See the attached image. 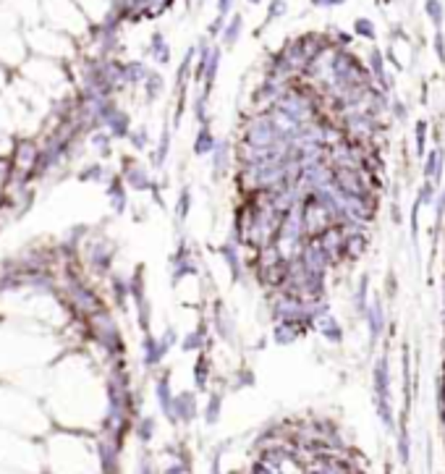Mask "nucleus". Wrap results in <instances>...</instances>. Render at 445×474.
I'll return each instance as SVG.
<instances>
[{"mask_svg": "<svg viewBox=\"0 0 445 474\" xmlns=\"http://www.w3.org/2000/svg\"><path fill=\"white\" fill-rule=\"evenodd\" d=\"M42 466L50 474H102L97 441L79 430H58L42 443Z\"/></svg>", "mask_w": 445, "mask_h": 474, "instance_id": "obj_1", "label": "nucleus"}, {"mask_svg": "<svg viewBox=\"0 0 445 474\" xmlns=\"http://www.w3.org/2000/svg\"><path fill=\"white\" fill-rule=\"evenodd\" d=\"M81 328H84V344L95 346L100 356L108 362V367L126 359L129 346H126V338L120 333V325L116 320V314L110 312V307L95 312Z\"/></svg>", "mask_w": 445, "mask_h": 474, "instance_id": "obj_2", "label": "nucleus"}, {"mask_svg": "<svg viewBox=\"0 0 445 474\" xmlns=\"http://www.w3.org/2000/svg\"><path fill=\"white\" fill-rule=\"evenodd\" d=\"M118 254V244L105 234H89L84 244L79 247V262L87 275H97V278H108L113 273V259Z\"/></svg>", "mask_w": 445, "mask_h": 474, "instance_id": "obj_3", "label": "nucleus"}, {"mask_svg": "<svg viewBox=\"0 0 445 474\" xmlns=\"http://www.w3.org/2000/svg\"><path fill=\"white\" fill-rule=\"evenodd\" d=\"M283 134L278 131V126L272 123L270 113H254L244 121L241 126V144H249V147H272V144H281Z\"/></svg>", "mask_w": 445, "mask_h": 474, "instance_id": "obj_4", "label": "nucleus"}, {"mask_svg": "<svg viewBox=\"0 0 445 474\" xmlns=\"http://www.w3.org/2000/svg\"><path fill=\"white\" fill-rule=\"evenodd\" d=\"M168 268H171V286L173 289L178 283H184L186 278H194L199 273V259H196L194 244H189L186 236H178V244L168 257Z\"/></svg>", "mask_w": 445, "mask_h": 474, "instance_id": "obj_5", "label": "nucleus"}, {"mask_svg": "<svg viewBox=\"0 0 445 474\" xmlns=\"http://www.w3.org/2000/svg\"><path fill=\"white\" fill-rule=\"evenodd\" d=\"M118 176L123 178L126 189L136 192V194H150V189L155 186L153 171H150L144 162L136 160V158H131V155H123V158H120Z\"/></svg>", "mask_w": 445, "mask_h": 474, "instance_id": "obj_6", "label": "nucleus"}, {"mask_svg": "<svg viewBox=\"0 0 445 474\" xmlns=\"http://www.w3.org/2000/svg\"><path fill=\"white\" fill-rule=\"evenodd\" d=\"M210 330L215 338H220L223 344L239 346V330H236V314L231 312L223 299L212 302V312H210Z\"/></svg>", "mask_w": 445, "mask_h": 474, "instance_id": "obj_7", "label": "nucleus"}, {"mask_svg": "<svg viewBox=\"0 0 445 474\" xmlns=\"http://www.w3.org/2000/svg\"><path fill=\"white\" fill-rule=\"evenodd\" d=\"M369 247H372L369 228H361V226H346L343 228V262H346V265L364 259V254L369 252Z\"/></svg>", "mask_w": 445, "mask_h": 474, "instance_id": "obj_8", "label": "nucleus"}, {"mask_svg": "<svg viewBox=\"0 0 445 474\" xmlns=\"http://www.w3.org/2000/svg\"><path fill=\"white\" fill-rule=\"evenodd\" d=\"M361 320L367 325V335H369V346H377L380 338L388 330V314H385V299L382 296H375L369 299L367 312L361 314Z\"/></svg>", "mask_w": 445, "mask_h": 474, "instance_id": "obj_9", "label": "nucleus"}, {"mask_svg": "<svg viewBox=\"0 0 445 474\" xmlns=\"http://www.w3.org/2000/svg\"><path fill=\"white\" fill-rule=\"evenodd\" d=\"M233 144L231 139H217L212 152H210V176L212 181H223L233 171Z\"/></svg>", "mask_w": 445, "mask_h": 474, "instance_id": "obj_10", "label": "nucleus"}, {"mask_svg": "<svg viewBox=\"0 0 445 474\" xmlns=\"http://www.w3.org/2000/svg\"><path fill=\"white\" fill-rule=\"evenodd\" d=\"M212 341H215V335L210 330V323H207V320H199L196 328H192L189 333L178 338V349H181L184 354H192V351L199 354V351H210Z\"/></svg>", "mask_w": 445, "mask_h": 474, "instance_id": "obj_11", "label": "nucleus"}, {"mask_svg": "<svg viewBox=\"0 0 445 474\" xmlns=\"http://www.w3.org/2000/svg\"><path fill=\"white\" fill-rule=\"evenodd\" d=\"M317 244L322 247V252L327 254V259H330V268L338 270L343 268L346 262H343V228L338 226H330L325 231V234H320L317 236Z\"/></svg>", "mask_w": 445, "mask_h": 474, "instance_id": "obj_12", "label": "nucleus"}, {"mask_svg": "<svg viewBox=\"0 0 445 474\" xmlns=\"http://www.w3.org/2000/svg\"><path fill=\"white\" fill-rule=\"evenodd\" d=\"M217 257L226 262V268L231 273V283H241L244 275H247V268H244V257H241V247L233 241V238H226L220 247L215 249Z\"/></svg>", "mask_w": 445, "mask_h": 474, "instance_id": "obj_13", "label": "nucleus"}, {"mask_svg": "<svg viewBox=\"0 0 445 474\" xmlns=\"http://www.w3.org/2000/svg\"><path fill=\"white\" fill-rule=\"evenodd\" d=\"M372 393L375 401H391V365H388V351H382L375 365H372Z\"/></svg>", "mask_w": 445, "mask_h": 474, "instance_id": "obj_14", "label": "nucleus"}, {"mask_svg": "<svg viewBox=\"0 0 445 474\" xmlns=\"http://www.w3.org/2000/svg\"><path fill=\"white\" fill-rule=\"evenodd\" d=\"M105 197H108V205L113 210V215H123L129 210V189L120 178L118 173H110L108 181H105Z\"/></svg>", "mask_w": 445, "mask_h": 474, "instance_id": "obj_15", "label": "nucleus"}, {"mask_svg": "<svg viewBox=\"0 0 445 474\" xmlns=\"http://www.w3.org/2000/svg\"><path fill=\"white\" fill-rule=\"evenodd\" d=\"M199 414V406H196V396L194 390H181V393H173V420L175 425H192Z\"/></svg>", "mask_w": 445, "mask_h": 474, "instance_id": "obj_16", "label": "nucleus"}, {"mask_svg": "<svg viewBox=\"0 0 445 474\" xmlns=\"http://www.w3.org/2000/svg\"><path fill=\"white\" fill-rule=\"evenodd\" d=\"M422 178L424 181H432L435 186H440L445 178V150L437 144L432 150H427V155L422 158Z\"/></svg>", "mask_w": 445, "mask_h": 474, "instance_id": "obj_17", "label": "nucleus"}, {"mask_svg": "<svg viewBox=\"0 0 445 474\" xmlns=\"http://www.w3.org/2000/svg\"><path fill=\"white\" fill-rule=\"evenodd\" d=\"M102 131H108L110 139H126L131 131V116L116 105V108L105 116V121H102Z\"/></svg>", "mask_w": 445, "mask_h": 474, "instance_id": "obj_18", "label": "nucleus"}, {"mask_svg": "<svg viewBox=\"0 0 445 474\" xmlns=\"http://www.w3.org/2000/svg\"><path fill=\"white\" fill-rule=\"evenodd\" d=\"M155 396H157V404H160V409H163V414L168 417V422H173V388H171V369L165 367L163 372L157 375V380H155Z\"/></svg>", "mask_w": 445, "mask_h": 474, "instance_id": "obj_19", "label": "nucleus"}, {"mask_svg": "<svg viewBox=\"0 0 445 474\" xmlns=\"http://www.w3.org/2000/svg\"><path fill=\"white\" fill-rule=\"evenodd\" d=\"M165 362V351L160 349V341H157V335L150 333H141V365L144 369H157V367Z\"/></svg>", "mask_w": 445, "mask_h": 474, "instance_id": "obj_20", "label": "nucleus"}, {"mask_svg": "<svg viewBox=\"0 0 445 474\" xmlns=\"http://www.w3.org/2000/svg\"><path fill=\"white\" fill-rule=\"evenodd\" d=\"M315 333L322 335V341H327L330 346H341V344H343V338H346V333H343V325L338 323V317L333 312L322 314L320 320H315Z\"/></svg>", "mask_w": 445, "mask_h": 474, "instance_id": "obj_21", "label": "nucleus"}, {"mask_svg": "<svg viewBox=\"0 0 445 474\" xmlns=\"http://www.w3.org/2000/svg\"><path fill=\"white\" fill-rule=\"evenodd\" d=\"M304 335L306 328H302L299 323H272L270 328V341L275 346H291Z\"/></svg>", "mask_w": 445, "mask_h": 474, "instance_id": "obj_22", "label": "nucleus"}, {"mask_svg": "<svg viewBox=\"0 0 445 474\" xmlns=\"http://www.w3.org/2000/svg\"><path fill=\"white\" fill-rule=\"evenodd\" d=\"M212 354L210 351H199L196 354V362L192 365V377H194L196 390H207L210 383H212Z\"/></svg>", "mask_w": 445, "mask_h": 474, "instance_id": "obj_23", "label": "nucleus"}, {"mask_svg": "<svg viewBox=\"0 0 445 474\" xmlns=\"http://www.w3.org/2000/svg\"><path fill=\"white\" fill-rule=\"evenodd\" d=\"M105 280H108V293L113 307L116 309H126V302H129V278L120 275V273H110Z\"/></svg>", "mask_w": 445, "mask_h": 474, "instance_id": "obj_24", "label": "nucleus"}, {"mask_svg": "<svg viewBox=\"0 0 445 474\" xmlns=\"http://www.w3.org/2000/svg\"><path fill=\"white\" fill-rule=\"evenodd\" d=\"M129 302L139 304L147 299V278H144V265H136L129 275Z\"/></svg>", "mask_w": 445, "mask_h": 474, "instance_id": "obj_25", "label": "nucleus"}, {"mask_svg": "<svg viewBox=\"0 0 445 474\" xmlns=\"http://www.w3.org/2000/svg\"><path fill=\"white\" fill-rule=\"evenodd\" d=\"M215 142H217V137L212 134V126H199L194 142H192V155H194V158H210Z\"/></svg>", "mask_w": 445, "mask_h": 474, "instance_id": "obj_26", "label": "nucleus"}, {"mask_svg": "<svg viewBox=\"0 0 445 474\" xmlns=\"http://www.w3.org/2000/svg\"><path fill=\"white\" fill-rule=\"evenodd\" d=\"M108 176L110 173H108V168H105V162L102 160H89L77 171L79 181H89V183H105L108 181Z\"/></svg>", "mask_w": 445, "mask_h": 474, "instance_id": "obj_27", "label": "nucleus"}, {"mask_svg": "<svg viewBox=\"0 0 445 474\" xmlns=\"http://www.w3.org/2000/svg\"><path fill=\"white\" fill-rule=\"evenodd\" d=\"M351 304H354L357 317H361V314L367 312V307H369V275L367 273H364V275H359L357 289H354V293H351Z\"/></svg>", "mask_w": 445, "mask_h": 474, "instance_id": "obj_28", "label": "nucleus"}, {"mask_svg": "<svg viewBox=\"0 0 445 474\" xmlns=\"http://www.w3.org/2000/svg\"><path fill=\"white\" fill-rule=\"evenodd\" d=\"M192 207H194V192H192V186L184 183L181 186V192H178V199H175V207H173V215L178 223H184L186 217L192 215Z\"/></svg>", "mask_w": 445, "mask_h": 474, "instance_id": "obj_29", "label": "nucleus"}, {"mask_svg": "<svg viewBox=\"0 0 445 474\" xmlns=\"http://www.w3.org/2000/svg\"><path fill=\"white\" fill-rule=\"evenodd\" d=\"M147 74H150V68H147L144 61H129V63H123V84L126 86L144 84Z\"/></svg>", "mask_w": 445, "mask_h": 474, "instance_id": "obj_30", "label": "nucleus"}, {"mask_svg": "<svg viewBox=\"0 0 445 474\" xmlns=\"http://www.w3.org/2000/svg\"><path fill=\"white\" fill-rule=\"evenodd\" d=\"M147 53H150V58H155L160 66L171 63V45L165 43L163 32H155L153 37H150V47H147Z\"/></svg>", "mask_w": 445, "mask_h": 474, "instance_id": "obj_31", "label": "nucleus"}, {"mask_svg": "<svg viewBox=\"0 0 445 474\" xmlns=\"http://www.w3.org/2000/svg\"><path fill=\"white\" fill-rule=\"evenodd\" d=\"M220 58H223V50L212 45V47H210V58H207V66H205V76H202V82H205V89H202V92H207V95H210L212 84H215L217 68H220Z\"/></svg>", "mask_w": 445, "mask_h": 474, "instance_id": "obj_32", "label": "nucleus"}, {"mask_svg": "<svg viewBox=\"0 0 445 474\" xmlns=\"http://www.w3.org/2000/svg\"><path fill=\"white\" fill-rule=\"evenodd\" d=\"M87 144L92 147V150L97 152L100 160H108L110 155H113V139L108 137V131H95V134H89L87 137Z\"/></svg>", "mask_w": 445, "mask_h": 474, "instance_id": "obj_33", "label": "nucleus"}, {"mask_svg": "<svg viewBox=\"0 0 445 474\" xmlns=\"http://www.w3.org/2000/svg\"><path fill=\"white\" fill-rule=\"evenodd\" d=\"M241 29H244V16H241V13H233V19H231V22H226L223 32H220V37H223V45H226V47H233V45L239 43Z\"/></svg>", "mask_w": 445, "mask_h": 474, "instance_id": "obj_34", "label": "nucleus"}, {"mask_svg": "<svg viewBox=\"0 0 445 474\" xmlns=\"http://www.w3.org/2000/svg\"><path fill=\"white\" fill-rule=\"evenodd\" d=\"M171 155V126L165 123L163 131H160V142H157V150L153 152V168H163L165 160Z\"/></svg>", "mask_w": 445, "mask_h": 474, "instance_id": "obj_35", "label": "nucleus"}, {"mask_svg": "<svg viewBox=\"0 0 445 474\" xmlns=\"http://www.w3.org/2000/svg\"><path fill=\"white\" fill-rule=\"evenodd\" d=\"M220 411H223V393H220V390H212V393L207 396V404H205V425L207 427L217 425Z\"/></svg>", "mask_w": 445, "mask_h": 474, "instance_id": "obj_36", "label": "nucleus"}, {"mask_svg": "<svg viewBox=\"0 0 445 474\" xmlns=\"http://www.w3.org/2000/svg\"><path fill=\"white\" fill-rule=\"evenodd\" d=\"M427 134H430V123L419 118L414 123V158H424L427 155Z\"/></svg>", "mask_w": 445, "mask_h": 474, "instance_id": "obj_37", "label": "nucleus"}, {"mask_svg": "<svg viewBox=\"0 0 445 474\" xmlns=\"http://www.w3.org/2000/svg\"><path fill=\"white\" fill-rule=\"evenodd\" d=\"M207 105H210V95H207V92H199L196 100L192 102V113H194V118L199 126H210V121H212L210 118V108H207Z\"/></svg>", "mask_w": 445, "mask_h": 474, "instance_id": "obj_38", "label": "nucleus"}, {"mask_svg": "<svg viewBox=\"0 0 445 474\" xmlns=\"http://www.w3.org/2000/svg\"><path fill=\"white\" fill-rule=\"evenodd\" d=\"M134 309H136V325H139V330L141 333H150V330H153V304H150V299L134 304Z\"/></svg>", "mask_w": 445, "mask_h": 474, "instance_id": "obj_39", "label": "nucleus"}, {"mask_svg": "<svg viewBox=\"0 0 445 474\" xmlns=\"http://www.w3.org/2000/svg\"><path fill=\"white\" fill-rule=\"evenodd\" d=\"M163 89H165V79L157 74V71H150L147 79H144V92H147V100L155 102V100L163 95Z\"/></svg>", "mask_w": 445, "mask_h": 474, "instance_id": "obj_40", "label": "nucleus"}, {"mask_svg": "<svg viewBox=\"0 0 445 474\" xmlns=\"http://www.w3.org/2000/svg\"><path fill=\"white\" fill-rule=\"evenodd\" d=\"M126 139H129L131 150L134 152L150 150V131H147V126H136V129H131Z\"/></svg>", "mask_w": 445, "mask_h": 474, "instance_id": "obj_41", "label": "nucleus"}, {"mask_svg": "<svg viewBox=\"0 0 445 474\" xmlns=\"http://www.w3.org/2000/svg\"><path fill=\"white\" fill-rule=\"evenodd\" d=\"M424 13H427V19L432 22L435 29H440L445 22V8L440 0H424Z\"/></svg>", "mask_w": 445, "mask_h": 474, "instance_id": "obj_42", "label": "nucleus"}, {"mask_svg": "<svg viewBox=\"0 0 445 474\" xmlns=\"http://www.w3.org/2000/svg\"><path fill=\"white\" fill-rule=\"evenodd\" d=\"M435 197H437V186H435L432 181H424L422 178V183H419V189H416V202L422 207H435Z\"/></svg>", "mask_w": 445, "mask_h": 474, "instance_id": "obj_43", "label": "nucleus"}, {"mask_svg": "<svg viewBox=\"0 0 445 474\" xmlns=\"http://www.w3.org/2000/svg\"><path fill=\"white\" fill-rule=\"evenodd\" d=\"M254 369L247 365H241L236 372H233V388H249V385H254Z\"/></svg>", "mask_w": 445, "mask_h": 474, "instance_id": "obj_44", "label": "nucleus"}, {"mask_svg": "<svg viewBox=\"0 0 445 474\" xmlns=\"http://www.w3.org/2000/svg\"><path fill=\"white\" fill-rule=\"evenodd\" d=\"M178 338H181V335H178V330H175L173 325H168V328L163 330V335H157L160 349L165 351V356L171 354V349H175V346H178Z\"/></svg>", "mask_w": 445, "mask_h": 474, "instance_id": "obj_45", "label": "nucleus"}, {"mask_svg": "<svg viewBox=\"0 0 445 474\" xmlns=\"http://www.w3.org/2000/svg\"><path fill=\"white\" fill-rule=\"evenodd\" d=\"M354 34H357V37H364V40H375V37H377V29H375V24L369 22L367 16H359L357 22H354Z\"/></svg>", "mask_w": 445, "mask_h": 474, "instance_id": "obj_46", "label": "nucleus"}, {"mask_svg": "<svg viewBox=\"0 0 445 474\" xmlns=\"http://www.w3.org/2000/svg\"><path fill=\"white\" fill-rule=\"evenodd\" d=\"M419 210H422V205L414 199L412 205V217H409V228H412V244L414 249H419Z\"/></svg>", "mask_w": 445, "mask_h": 474, "instance_id": "obj_47", "label": "nucleus"}, {"mask_svg": "<svg viewBox=\"0 0 445 474\" xmlns=\"http://www.w3.org/2000/svg\"><path fill=\"white\" fill-rule=\"evenodd\" d=\"M385 299H388V302H396V299H398V278H396L393 270L385 273Z\"/></svg>", "mask_w": 445, "mask_h": 474, "instance_id": "obj_48", "label": "nucleus"}, {"mask_svg": "<svg viewBox=\"0 0 445 474\" xmlns=\"http://www.w3.org/2000/svg\"><path fill=\"white\" fill-rule=\"evenodd\" d=\"M136 435H139L141 443H150V438L155 435V420L153 417H144L139 422V427H136Z\"/></svg>", "mask_w": 445, "mask_h": 474, "instance_id": "obj_49", "label": "nucleus"}, {"mask_svg": "<svg viewBox=\"0 0 445 474\" xmlns=\"http://www.w3.org/2000/svg\"><path fill=\"white\" fill-rule=\"evenodd\" d=\"M388 113H391L396 121H406V118H409V110H406V105H403V100H398V98L391 100V108H388Z\"/></svg>", "mask_w": 445, "mask_h": 474, "instance_id": "obj_50", "label": "nucleus"}, {"mask_svg": "<svg viewBox=\"0 0 445 474\" xmlns=\"http://www.w3.org/2000/svg\"><path fill=\"white\" fill-rule=\"evenodd\" d=\"M432 47H435V55H437V61L445 66V34H443V29H437V32H435Z\"/></svg>", "mask_w": 445, "mask_h": 474, "instance_id": "obj_51", "label": "nucleus"}, {"mask_svg": "<svg viewBox=\"0 0 445 474\" xmlns=\"http://www.w3.org/2000/svg\"><path fill=\"white\" fill-rule=\"evenodd\" d=\"M398 456H401V464H409V432H406V427H401V432H398Z\"/></svg>", "mask_w": 445, "mask_h": 474, "instance_id": "obj_52", "label": "nucleus"}, {"mask_svg": "<svg viewBox=\"0 0 445 474\" xmlns=\"http://www.w3.org/2000/svg\"><path fill=\"white\" fill-rule=\"evenodd\" d=\"M286 8H288V3H286V0H272L270 11H267V22H275V19L286 16Z\"/></svg>", "mask_w": 445, "mask_h": 474, "instance_id": "obj_53", "label": "nucleus"}, {"mask_svg": "<svg viewBox=\"0 0 445 474\" xmlns=\"http://www.w3.org/2000/svg\"><path fill=\"white\" fill-rule=\"evenodd\" d=\"M391 220H393V226H401V223H403L401 202H398V199H393V202H391Z\"/></svg>", "mask_w": 445, "mask_h": 474, "instance_id": "obj_54", "label": "nucleus"}, {"mask_svg": "<svg viewBox=\"0 0 445 474\" xmlns=\"http://www.w3.org/2000/svg\"><path fill=\"white\" fill-rule=\"evenodd\" d=\"M226 22H228L226 16H217L215 22L210 24V29H207V34H210V37H220V32H223V26H226Z\"/></svg>", "mask_w": 445, "mask_h": 474, "instance_id": "obj_55", "label": "nucleus"}, {"mask_svg": "<svg viewBox=\"0 0 445 474\" xmlns=\"http://www.w3.org/2000/svg\"><path fill=\"white\" fill-rule=\"evenodd\" d=\"M233 3H236V0H217V16H226V19H228V13L233 11Z\"/></svg>", "mask_w": 445, "mask_h": 474, "instance_id": "obj_56", "label": "nucleus"}, {"mask_svg": "<svg viewBox=\"0 0 445 474\" xmlns=\"http://www.w3.org/2000/svg\"><path fill=\"white\" fill-rule=\"evenodd\" d=\"M346 0H312L315 8H336V6H343Z\"/></svg>", "mask_w": 445, "mask_h": 474, "instance_id": "obj_57", "label": "nucleus"}, {"mask_svg": "<svg viewBox=\"0 0 445 474\" xmlns=\"http://www.w3.org/2000/svg\"><path fill=\"white\" fill-rule=\"evenodd\" d=\"M440 289H443V317H445V273H443V283H440Z\"/></svg>", "mask_w": 445, "mask_h": 474, "instance_id": "obj_58", "label": "nucleus"}, {"mask_svg": "<svg viewBox=\"0 0 445 474\" xmlns=\"http://www.w3.org/2000/svg\"><path fill=\"white\" fill-rule=\"evenodd\" d=\"M443 259H445V234H443Z\"/></svg>", "mask_w": 445, "mask_h": 474, "instance_id": "obj_59", "label": "nucleus"}, {"mask_svg": "<svg viewBox=\"0 0 445 474\" xmlns=\"http://www.w3.org/2000/svg\"><path fill=\"white\" fill-rule=\"evenodd\" d=\"M249 3H251V6H257V3H262V0H249Z\"/></svg>", "mask_w": 445, "mask_h": 474, "instance_id": "obj_60", "label": "nucleus"}]
</instances>
